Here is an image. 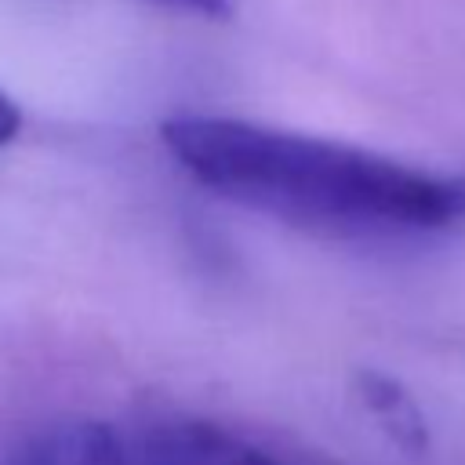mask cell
<instances>
[{"label": "cell", "instance_id": "cell-6", "mask_svg": "<svg viewBox=\"0 0 465 465\" xmlns=\"http://www.w3.org/2000/svg\"><path fill=\"white\" fill-rule=\"evenodd\" d=\"M153 4H163V7H171V11H178V7H185L189 0H153Z\"/></svg>", "mask_w": 465, "mask_h": 465}, {"label": "cell", "instance_id": "cell-5", "mask_svg": "<svg viewBox=\"0 0 465 465\" xmlns=\"http://www.w3.org/2000/svg\"><path fill=\"white\" fill-rule=\"evenodd\" d=\"M18 131H22V109L0 91V145H7V142H15L18 138Z\"/></svg>", "mask_w": 465, "mask_h": 465}, {"label": "cell", "instance_id": "cell-4", "mask_svg": "<svg viewBox=\"0 0 465 465\" xmlns=\"http://www.w3.org/2000/svg\"><path fill=\"white\" fill-rule=\"evenodd\" d=\"M352 389H356V400L363 403V411L374 418V425L403 454L421 458L432 447V432H429V421H425L418 400L392 374L374 371V367H363V371H356Z\"/></svg>", "mask_w": 465, "mask_h": 465}, {"label": "cell", "instance_id": "cell-3", "mask_svg": "<svg viewBox=\"0 0 465 465\" xmlns=\"http://www.w3.org/2000/svg\"><path fill=\"white\" fill-rule=\"evenodd\" d=\"M0 465H138L120 432L98 418H51L25 429Z\"/></svg>", "mask_w": 465, "mask_h": 465}, {"label": "cell", "instance_id": "cell-1", "mask_svg": "<svg viewBox=\"0 0 465 465\" xmlns=\"http://www.w3.org/2000/svg\"><path fill=\"white\" fill-rule=\"evenodd\" d=\"M171 160L214 196L341 240H414L465 225V174L240 116H171Z\"/></svg>", "mask_w": 465, "mask_h": 465}, {"label": "cell", "instance_id": "cell-2", "mask_svg": "<svg viewBox=\"0 0 465 465\" xmlns=\"http://www.w3.org/2000/svg\"><path fill=\"white\" fill-rule=\"evenodd\" d=\"M134 461L138 465H302L211 418L156 421L142 436Z\"/></svg>", "mask_w": 465, "mask_h": 465}]
</instances>
